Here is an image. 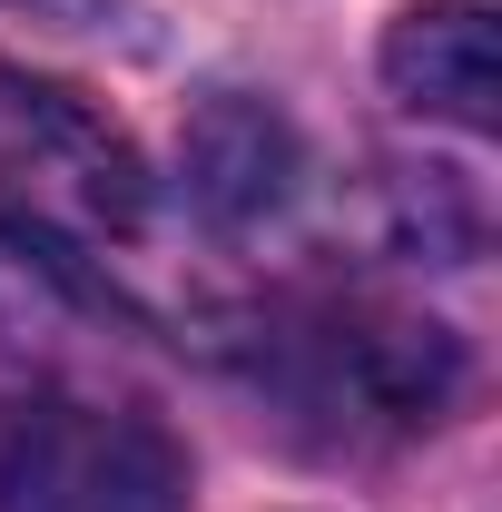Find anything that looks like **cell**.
Here are the masks:
<instances>
[{
	"instance_id": "cell-1",
	"label": "cell",
	"mask_w": 502,
	"mask_h": 512,
	"mask_svg": "<svg viewBox=\"0 0 502 512\" xmlns=\"http://www.w3.org/2000/svg\"><path fill=\"white\" fill-rule=\"evenodd\" d=\"M148 168L99 109L0 69V237L40 266H119L148 247Z\"/></svg>"
},
{
	"instance_id": "cell-2",
	"label": "cell",
	"mask_w": 502,
	"mask_h": 512,
	"mask_svg": "<svg viewBox=\"0 0 502 512\" xmlns=\"http://www.w3.org/2000/svg\"><path fill=\"white\" fill-rule=\"evenodd\" d=\"M0 512H188V453L138 404L50 394L0 434Z\"/></svg>"
},
{
	"instance_id": "cell-3",
	"label": "cell",
	"mask_w": 502,
	"mask_h": 512,
	"mask_svg": "<svg viewBox=\"0 0 502 512\" xmlns=\"http://www.w3.org/2000/svg\"><path fill=\"white\" fill-rule=\"evenodd\" d=\"M384 89L414 109V119H443L463 138H493L502 128V50H493V10L483 0H424L384 30Z\"/></svg>"
},
{
	"instance_id": "cell-4",
	"label": "cell",
	"mask_w": 502,
	"mask_h": 512,
	"mask_svg": "<svg viewBox=\"0 0 502 512\" xmlns=\"http://www.w3.org/2000/svg\"><path fill=\"white\" fill-rule=\"evenodd\" d=\"M178 178H188L197 217H217V227H256V217H276V207L296 197L306 148H296V128L276 119L266 99L217 89V99L188 119V138H178Z\"/></svg>"
}]
</instances>
